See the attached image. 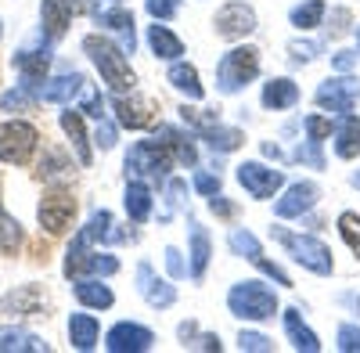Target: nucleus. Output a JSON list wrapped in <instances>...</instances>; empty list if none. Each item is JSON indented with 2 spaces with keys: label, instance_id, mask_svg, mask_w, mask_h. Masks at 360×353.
<instances>
[{
  "label": "nucleus",
  "instance_id": "obj_7",
  "mask_svg": "<svg viewBox=\"0 0 360 353\" xmlns=\"http://www.w3.org/2000/svg\"><path fill=\"white\" fill-rule=\"evenodd\" d=\"M94 15L98 11V0H40V25L47 40L65 37V29L72 22V15Z\"/></svg>",
  "mask_w": 360,
  "mask_h": 353
},
{
  "label": "nucleus",
  "instance_id": "obj_39",
  "mask_svg": "<svg viewBox=\"0 0 360 353\" xmlns=\"http://www.w3.org/2000/svg\"><path fill=\"white\" fill-rule=\"evenodd\" d=\"M238 349H242V353H270L274 346H270V339L259 335V332H242V335H238Z\"/></svg>",
  "mask_w": 360,
  "mask_h": 353
},
{
  "label": "nucleus",
  "instance_id": "obj_51",
  "mask_svg": "<svg viewBox=\"0 0 360 353\" xmlns=\"http://www.w3.org/2000/svg\"><path fill=\"white\" fill-rule=\"evenodd\" d=\"M83 112L94 115V120H105V101H101V94H90L86 105H83Z\"/></svg>",
  "mask_w": 360,
  "mask_h": 353
},
{
  "label": "nucleus",
  "instance_id": "obj_20",
  "mask_svg": "<svg viewBox=\"0 0 360 353\" xmlns=\"http://www.w3.org/2000/svg\"><path fill=\"white\" fill-rule=\"evenodd\" d=\"M166 83L173 86L176 94H184L188 101H202V83H198V69L188 62H173V69L166 72Z\"/></svg>",
  "mask_w": 360,
  "mask_h": 353
},
{
  "label": "nucleus",
  "instance_id": "obj_53",
  "mask_svg": "<svg viewBox=\"0 0 360 353\" xmlns=\"http://www.w3.org/2000/svg\"><path fill=\"white\" fill-rule=\"evenodd\" d=\"M353 62H356V51H339L335 54V69H342V72H349Z\"/></svg>",
  "mask_w": 360,
  "mask_h": 353
},
{
  "label": "nucleus",
  "instance_id": "obj_34",
  "mask_svg": "<svg viewBox=\"0 0 360 353\" xmlns=\"http://www.w3.org/2000/svg\"><path fill=\"white\" fill-rule=\"evenodd\" d=\"M227 245H231V252L234 256H242V259H259L263 256V245H259V238L252 231H245V227H234L231 234H227Z\"/></svg>",
  "mask_w": 360,
  "mask_h": 353
},
{
  "label": "nucleus",
  "instance_id": "obj_35",
  "mask_svg": "<svg viewBox=\"0 0 360 353\" xmlns=\"http://www.w3.org/2000/svg\"><path fill=\"white\" fill-rule=\"evenodd\" d=\"M324 0H307V4H295L292 8V25L295 29H314V25H321V18H324Z\"/></svg>",
  "mask_w": 360,
  "mask_h": 353
},
{
  "label": "nucleus",
  "instance_id": "obj_16",
  "mask_svg": "<svg viewBox=\"0 0 360 353\" xmlns=\"http://www.w3.org/2000/svg\"><path fill=\"white\" fill-rule=\"evenodd\" d=\"M317 195H321V191H317L314 181H299V184H292V188L274 202V213L285 217V220H288V217H303L307 210H314V205H317Z\"/></svg>",
  "mask_w": 360,
  "mask_h": 353
},
{
  "label": "nucleus",
  "instance_id": "obj_32",
  "mask_svg": "<svg viewBox=\"0 0 360 353\" xmlns=\"http://www.w3.org/2000/svg\"><path fill=\"white\" fill-rule=\"evenodd\" d=\"M285 332H288V339H292L295 349H303V353H317V349H321V339L303 325L299 310H285Z\"/></svg>",
  "mask_w": 360,
  "mask_h": 353
},
{
  "label": "nucleus",
  "instance_id": "obj_18",
  "mask_svg": "<svg viewBox=\"0 0 360 353\" xmlns=\"http://www.w3.org/2000/svg\"><path fill=\"white\" fill-rule=\"evenodd\" d=\"M299 101V86L288 79V76H278V79H266L263 83V108L270 112H285Z\"/></svg>",
  "mask_w": 360,
  "mask_h": 353
},
{
  "label": "nucleus",
  "instance_id": "obj_6",
  "mask_svg": "<svg viewBox=\"0 0 360 353\" xmlns=\"http://www.w3.org/2000/svg\"><path fill=\"white\" fill-rule=\"evenodd\" d=\"M40 144V134L33 123H22V120H8L0 123V162H11V166H25L33 159Z\"/></svg>",
  "mask_w": 360,
  "mask_h": 353
},
{
  "label": "nucleus",
  "instance_id": "obj_23",
  "mask_svg": "<svg viewBox=\"0 0 360 353\" xmlns=\"http://www.w3.org/2000/svg\"><path fill=\"white\" fill-rule=\"evenodd\" d=\"M72 292H76V300H79L83 307H90V310H108V307L115 303L112 288H108V285H101L98 278H76Z\"/></svg>",
  "mask_w": 360,
  "mask_h": 353
},
{
  "label": "nucleus",
  "instance_id": "obj_57",
  "mask_svg": "<svg viewBox=\"0 0 360 353\" xmlns=\"http://www.w3.org/2000/svg\"><path fill=\"white\" fill-rule=\"evenodd\" d=\"M356 44H360V29H356Z\"/></svg>",
  "mask_w": 360,
  "mask_h": 353
},
{
  "label": "nucleus",
  "instance_id": "obj_30",
  "mask_svg": "<svg viewBox=\"0 0 360 353\" xmlns=\"http://www.w3.org/2000/svg\"><path fill=\"white\" fill-rule=\"evenodd\" d=\"M209 256H213V245H209V234L202 224H191V263H188V271L195 281L205 278V267H209Z\"/></svg>",
  "mask_w": 360,
  "mask_h": 353
},
{
  "label": "nucleus",
  "instance_id": "obj_36",
  "mask_svg": "<svg viewBox=\"0 0 360 353\" xmlns=\"http://www.w3.org/2000/svg\"><path fill=\"white\" fill-rule=\"evenodd\" d=\"M22 245V224L0 210V252H15Z\"/></svg>",
  "mask_w": 360,
  "mask_h": 353
},
{
  "label": "nucleus",
  "instance_id": "obj_41",
  "mask_svg": "<svg viewBox=\"0 0 360 353\" xmlns=\"http://www.w3.org/2000/svg\"><path fill=\"white\" fill-rule=\"evenodd\" d=\"M295 162H310V166H324V155H321V141H310L307 137V144H299V148H295V155H292Z\"/></svg>",
  "mask_w": 360,
  "mask_h": 353
},
{
  "label": "nucleus",
  "instance_id": "obj_38",
  "mask_svg": "<svg viewBox=\"0 0 360 353\" xmlns=\"http://www.w3.org/2000/svg\"><path fill=\"white\" fill-rule=\"evenodd\" d=\"M33 101H37V94H33V91H25V86L0 94V108H4V112H22V108H29Z\"/></svg>",
  "mask_w": 360,
  "mask_h": 353
},
{
  "label": "nucleus",
  "instance_id": "obj_40",
  "mask_svg": "<svg viewBox=\"0 0 360 353\" xmlns=\"http://www.w3.org/2000/svg\"><path fill=\"white\" fill-rule=\"evenodd\" d=\"M148 15H152L155 22H169L176 11H180V0H144Z\"/></svg>",
  "mask_w": 360,
  "mask_h": 353
},
{
  "label": "nucleus",
  "instance_id": "obj_15",
  "mask_svg": "<svg viewBox=\"0 0 360 353\" xmlns=\"http://www.w3.org/2000/svg\"><path fill=\"white\" fill-rule=\"evenodd\" d=\"M115 120H119V127H127V130H144L148 123H152V101H148L144 94H134L130 91V98L127 94H115Z\"/></svg>",
  "mask_w": 360,
  "mask_h": 353
},
{
  "label": "nucleus",
  "instance_id": "obj_2",
  "mask_svg": "<svg viewBox=\"0 0 360 353\" xmlns=\"http://www.w3.org/2000/svg\"><path fill=\"white\" fill-rule=\"evenodd\" d=\"M270 234L288 249V256L299 263V267H307L310 274H321L328 278L335 271V259H332V249H328L321 238H314V234H292L285 227H270Z\"/></svg>",
  "mask_w": 360,
  "mask_h": 353
},
{
  "label": "nucleus",
  "instance_id": "obj_31",
  "mask_svg": "<svg viewBox=\"0 0 360 353\" xmlns=\"http://www.w3.org/2000/svg\"><path fill=\"white\" fill-rule=\"evenodd\" d=\"M98 335H101V328H98V321L90 317V314H72L69 317V339H72V346L76 349H94L98 346Z\"/></svg>",
  "mask_w": 360,
  "mask_h": 353
},
{
  "label": "nucleus",
  "instance_id": "obj_47",
  "mask_svg": "<svg viewBox=\"0 0 360 353\" xmlns=\"http://www.w3.org/2000/svg\"><path fill=\"white\" fill-rule=\"evenodd\" d=\"M166 195H169V205H173V210H180V205H184V195H188V181L173 176V181L166 184Z\"/></svg>",
  "mask_w": 360,
  "mask_h": 353
},
{
  "label": "nucleus",
  "instance_id": "obj_5",
  "mask_svg": "<svg viewBox=\"0 0 360 353\" xmlns=\"http://www.w3.org/2000/svg\"><path fill=\"white\" fill-rule=\"evenodd\" d=\"M173 152L155 137V141H137L127 152V176H141V181H166L173 166Z\"/></svg>",
  "mask_w": 360,
  "mask_h": 353
},
{
  "label": "nucleus",
  "instance_id": "obj_56",
  "mask_svg": "<svg viewBox=\"0 0 360 353\" xmlns=\"http://www.w3.org/2000/svg\"><path fill=\"white\" fill-rule=\"evenodd\" d=\"M353 184H356V188H360V169H356V173H353Z\"/></svg>",
  "mask_w": 360,
  "mask_h": 353
},
{
  "label": "nucleus",
  "instance_id": "obj_49",
  "mask_svg": "<svg viewBox=\"0 0 360 353\" xmlns=\"http://www.w3.org/2000/svg\"><path fill=\"white\" fill-rule=\"evenodd\" d=\"M256 263H259V271H263L266 278H274L278 285H292V278H288V274H285V271L278 267V263H270V259H263V256H259Z\"/></svg>",
  "mask_w": 360,
  "mask_h": 353
},
{
  "label": "nucleus",
  "instance_id": "obj_4",
  "mask_svg": "<svg viewBox=\"0 0 360 353\" xmlns=\"http://www.w3.org/2000/svg\"><path fill=\"white\" fill-rule=\"evenodd\" d=\"M259 76V51L256 47H231L220 65H217V91L220 94H238Z\"/></svg>",
  "mask_w": 360,
  "mask_h": 353
},
{
  "label": "nucleus",
  "instance_id": "obj_28",
  "mask_svg": "<svg viewBox=\"0 0 360 353\" xmlns=\"http://www.w3.org/2000/svg\"><path fill=\"white\" fill-rule=\"evenodd\" d=\"M40 307H44L40 285H22V288L11 292V296H4V310L15 314V317H29V314H37Z\"/></svg>",
  "mask_w": 360,
  "mask_h": 353
},
{
  "label": "nucleus",
  "instance_id": "obj_44",
  "mask_svg": "<svg viewBox=\"0 0 360 353\" xmlns=\"http://www.w3.org/2000/svg\"><path fill=\"white\" fill-rule=\"evenodd\" d=\"M335 346H339L342 353H360V328H356V325H342Z\"/></svg>",
  "mask_w": 360,
  "mask_h": 353
},
{
  "label": "nucleus",
  "instance_id": "obj_17",
  "mask_svg": "<svg viewBox=\"0 0 360 353\" xmlns=\"http://www.w3.org/2000/svg\"><path fill=\"white\" fill-rule=\"evenodd\" d=\"M98 25H105L108 33L119 37V47H123L127 54H134L137 47V33H134V15L127 8H108V11H94Z\"/></svg>",
  "mask_w": 360,
  "mask_h": 353
},
{
  "label": "nucleus",
  "instance_id": "obj_58",
  "mask_svg": "<svg viewBox=\"0 0 360 353\" xmlns=\"http://www.w3.org/2000/svg\"><path fill=\"white\" fill-rule=\"evenodd\" d=\"M356 314H360V300H356Z\"/></svg>",
  "mask_w": 360,
  "mask_h": 353
},
{
  "label": "nucleus",
  "instance_id": "obj_43",
  "mask_svg": "<svg viewBox=\"0 0 360 353\" xmlns=\"http://www.w3.org/2000/svg\"><path fill=\"white\" fill-rule=\"evenodd\" d=\"M288 54H292V62H314V58L321 54V44H310V40H292V44H288Z\"/></svg>",
  "mask_w": 360,
  "mask_h": 353
},
{
  "label": "nucleus",
  "instance_id": "obj_54",
  "mask_svg": "<svg viewBox=\"0 0 360 353\" xmlns=\"http://www.w3.org/2000/svg\"><path fill=\"white\" fill-rule=\"evenodd\" d=\"M332 22H335V25H332V33H346V22H349V11H342V8H339V11L332 15Z\"/></svg>",
  "mask_w": 360,
  "mask_h": 353
},
{
  "label": "nucleus",
  "instance_id": "obj_8",
  "mask_svg": "<svg viewBox=\"0 0 360 353\" xmlns=\"http://www.w3.org/2000/svg\"><path fill=\"white\" fill-rule=\"evenodd\" d=\"M317 105L328 108V112H335V115H346L353 112V105L360 101V79L353 76H335V79H324L317 86Z\"/></svg>",
  "mask_w": 360,
  "mask_h": 353
},
{
  "label": "nucleus",
  "instance_id": "obj_24",
  "mask_svg": "<svg viewBox=\"0 0 360 353\" xmlns=\"http://www.w3.org/2000/svg\"><path fill=\"white\" fill-rule=\"evenodd\" d=\"M159 141L173 152V159H176L180 166H195V162H198V148H195L191 134H180L176 127H159Z\"/></svg>",
  "mask_w": 360,
  "mask_h": 353
},
{
  "label": "nucleus",
  "instance_id": "obj_11",
  "mask_svg": "<svg viewBox=\"0 0 360 353\" xmlns=\"http://www.w3.org/2000/svg\"><path fill=\"white\" fill-rule=\"evenodd\" d=\"M213 25H217V37H224V40H245L256 29V11L249 4H242V0H231V4H224L217 11Z\"/></svg>",
  "mask_w": 360,
  "mask_h": 353
},
{
  "label": "nucleus",
  "instance_id": "obj_52",
  "mask_svg": "<svg viewBox=\"0 0 360 353\" xmlns=\"http://www.w3.org/2000/svg\"><path fill=\"white\" fill-rule=\"evenodd\" d=\"M209 210H213V213H220V217H231V202L217 191V195H209Z\"/></svg>",
  "mask_w": 360,
  "mask_h": 353
},
{
  "label": "nucleus",
  "instance_id": "obj_27",
  "mask_svg": "<svg viewBox=\"0 0 360 353\" xmlns=\"http://www.w3.org/2000/svg\"><path fill=\"white\" fill-rule=\"evenodd\" d=\"M47 353V342L25 328H0V353Z\"/></svg>",
  "mask_w": 360,
  "mask_h": 353
},
{
  "label": "nucleus",
  "instance_id": "obj_19",
  "mask_svg": "<svg viewBox=\"0 0 360 353\" xmlns=\"http://www.w3.org/2000/svg\"><path fill=\"white\" fill-rule=\"evenodd\" d=\"M123 205H127V217H130L134 224H144L148 217H152V188H148V181L134 176V181L127 184Z\"/></svg>",
  "mask_w": 360,
  "mask_h": 353
},
{
  "label": "nucleus",
  "instance_id": "obj_13",
  "mask_svg": "<svg viewBox=\"0 0 360 353\" xmlns=\"http://www.w3.org/2000/svg\"><path fill=\"white\" fill-rule=\"evenodd\" d=\"M37 217H40V224H44L51 234H62V231L72 224V217H76V198H72L69 191H47V195L40 198Z\"/></svg>",
  "mask_w": 360,
  "mask_h": 353
},
{
  "label": "nucleus",
  "instance_id": "obj_42",
  "mask_svg": "<svg viewBox=\"0 0 360 353\" xmlns=\"http://www.w3.org/2000/svg\"><path fill=\"white\" fill-rule=\"evenodd\" d=\"M180 115H184V123H195L198 130H205V127H213V123H220L217 120V112H209V108H180Z\"/></svg>",
  "mask_w": 360,
  "mask_h": 353
},
{
  "label": "nucleus",
  "instance_id": "obj_22",
  "mask_svg": "<svg viewBox=\"0 0 360 353\" xmlns=\"http://www.w3.org/2000/svg\"><path fill=\"white\" fill-rule=\"evenodd\" d=\"M83 91V76L79 72H65V76H54L40 86V98L44 101H54V105H69L76 94Z\"/></svg>",
  "mask_w": 360,
  "mask_h": 353
},
{
  "label": "nucleus",
  "instance_id": "obj_46",
  "mask_svg": "<svg viewBox=\"0 0 360 353\" xmlns=\"http://www.w3.org/2000/svg\"><path fill=\"white\" fill-rule=\"evenodd\" d=\"M94 144H98L101 152L115 148V127H112V123H105V120H98V130H94Z\"/></svg>",
  "mask_w": 360,
  "mask_h": 353
},
{
  "label": "nucleus",
  "instance_id": "obj_9",
  "mask_svg": "<svg viewBox=\"0 0 360 353\" xmlns=\"http://www.w3.org/2000/svg\"><path fill=\"white\" fill-rule=\"evenodd\" d=\"M238 184L252 198H274L285 184V173L274 166H263V162H242L238 166Z\"/></svg>",
  "mask_w": 360,
  "mask_h": 353
},
{
  "label": "nucleus",
  "instance_id": "obj_25",
  "mask_svg": "<svg viewBox=\"0 0 360 353\" xmlns=\"http://www.w3.org/2000/svg\"><path fill=\"white\" fill-rule=\"evenodd\" d=\"M335 155L339 159H356L360 155V120L356 115H342L335 127Z\"/></svg>",
  "mask_w": 360,
  "mask_h": 353
},
{
  "label": "nucleus",
  "instance_id": "obj_21",
  "mask_svg": "<svg viewBox=\"0 0 360 353\" xmlns=\"http://www.w3.org/2000/svg\"><path fill=\"white\" fill-rule=\"evenodd\" d=\"M62 130H65V137L72 141V152H76V159L83 162V166H90V137H86V127H83V115L76 112V108H65L62 112Z\"/></svg>",
  "mask_w": 360,
  "mask_h": 353
},
{
  "label": "nucleus",
  "instance_id": "obj_26",
  "mask_svg": "<svg viewBox=\"0 0 360 353\" xmlns=\"http://www.w3.org/2000/svg\"><path fill=\"white\" fill-rule=\"evenodd\" d=\"M148 47H152L155 58H162V62H176L180 54H184V44H180V37H173L166 25H148Z\"/></svg>",
  "mask_w": 360,
  "mask_h": 353
},
{
  "label": "nucleus",
  "instance_id": "obj_1",
  "mask_svg": "<svg viewBox=\"0 0 360 353\" xmlns=\"http://www.w3.org/2000/svg\"><path fill=\"white\" fill-rule=\"evenodd\" d=\"M83 51L90 54V62L98 65V72H101V79L108 83L112 94L134 91V72H130V62H127V51H123V47H115L112 40L90 33V37H83Z\"/></svg>",
  "mask_w": 360,
  "mask_h": 353
},
{
  "label": "nucleus",
  "instance_id": "obj_12",
  "mask_svg": "<svg viewBox=\"0 0 360 353\" xmlns=\"http://www.w3.org/2000/svg\"><path fill=\"white\" fill-rule=\"evenodd\" d=\"M152 346H155V332L144 325H134V321H119L105 335V349H112V353H144Z\"/></svg>",
  "mask_w": 360,
  "mask_h": 353
},
{
  "label": "nucleus",
  "instance_id": "obj_14",
  "mask_svg": "<svg viewBox=\"0 0 360 353\" xmlns=\"http://www.w3.org/2000/svg\"><path fill=\"white\" fill-rule=\"evenodd\" d=\"M137 288H141V296L148 300V307H155V310H166L176 303V288L162 278H155L152 271V263H137Z\"/></svg>",
  "mask_w": 360,
  "mask_h": 353
},
{
  "label": "nucleus",
  "instance_id": "obj_37",
  "mask_svg": "<svg viewBox=\"0 0 360 353\" xmlns=\"http://www.w3.org/2000/svg\"><path fill=\"white\" fill-rule=\"evenodd\" d=\"M339 234H342V242L360 256V213H339Z\"/></svg>",
  "mask_w": 360,
  "mask_h": 353
},
{
  "label": "nucleus",
  "instance_id": "obj_10",
  "mask_svg": "<svg viewBox=\"0 0 360 353\" xmlns=\"http://www.w3.org/2000/svg\"><path fill=\"white\" fill-rule=\"evenodd\" d=\"M11 65L18 69L25 91H33V94L40 98V86L47 83L51 51H47V47H25V51H15V54H11Z\"/></svg>",
  "mask_w": 360,
  "mask_h": 353
},
{
  "label": "nucleus",
  "instance_id": "obj_50",
  "mask_svg": "<svg viewBox=\"0 0 360 353\" xmlns=\"http://www.w3.org/2000/svg\"><path fill=\"white\" fill-rule=\"evenodd\" d=\"M195 188H198L202 195H217V191H220V176H213V173H198V176H195Z\"/></svg>",
  "mask_w": 360,
  "mask_h": 353
},
{
  "label": "nucleus",
  "instance_id": "obj_55",
  "mask_svg": "<svg viewBox=\"0 0 360 353\" xmlns=\"http://www.w3.org/2000/svg\"><path fill=\"white\" fill-rule=\"evenodd\" d=\"M263 155H270V159H281V148H278V144H270V141H266V144H263Z\"/></svg>",
  "mask_w": 360,
  "mask_h": 353
},
{
  "label": "nucleus",
  "instance_id": "obj_45",
  "mask_svg": "<svg viewBox=\"0 0 360 353\" xmlns=\"http://www.w3.org/2000/svg\"><path fill=\"white\" fill-rule=\"evenodd\" d=\"M310 141H324V137H332V120H321V115H307L303 120Z\"/></svg>",
  "mask_w": 360,
  "mask_h": 353
},
{
  "label": "nucleus",
  "instance_id": "obj_33",
  "mask_svg": "<svg viewBox=\"0 0 360 353\" xmlns=\"http://www.w3.org/2000/svg\"><path fill=\"white\" fill-rule=\"evenodd\" d=\"M83 234H86L90 242H123V234L115 231V220H112L108 210H98L94 217H90L86 227H83Z\"/></svg>",
  "mask_w": 360,
  "mask_h": 353
},
{
  "label": "nucleus",
  "instance_id": "obj_48",
  "mask_svg": "<svg viewBox=\"0 0 360 353\" xmlns=\"http://www.w3.org/2000/svg\"><path fill=\"white\" fill-rule=\"evenodd\" d=\"M166 271H169L173 278H184V274H188V263H184V259H180V252H176L173 245L166 249Z\"/></svg>",
  "mask_w": 360,
  "mask_h": 353
},
{
  "label": "nucleus",
  "instance_id": "obj_29",
  "mask_svg": "<svg viewBox=\"0 0 360 353\" xmlns=\"http://www.w3.org/2000/svg\"><path fill=\"white\" fill-rule=\"evenodd\" d=\"M202 141H205L217 155H227V152H234V148H242L245 134L238 130V127H220V123H213V127L202 130Z\"/></svg>",
  "mask_w": 360,
  "mask_h": 353
},
{
  "label": "nucleus",
  "instance_id": "obj_3",
  "mask_svg": "<svg viewBox=\"0 0 360 353\" xmlns=\"http://www.w3.org/2000/svg\"><path fill=\"white\" fill-rule=\"evenodd\" d=\"M227 310L242 321H270L278 314V296L263 281H238L227 292Z\"/></svg>",
  "mask_w": 360,
  "mask_h": 353
},
{
  "label": "nucleus",
  "instance_id": "obj_59",
  "mask_svg": "<svg viewBox=\"0 0 360 353\" xmlns=\"http://www.w3.org/2000/svg\"><path fill=\"white\" fill-rule=\"evenodd\" d=\"M0 33H4V25H0Z\"/></svg>",
  "mask_w": 360,
  "mask_h": 353
}]
</instances>
